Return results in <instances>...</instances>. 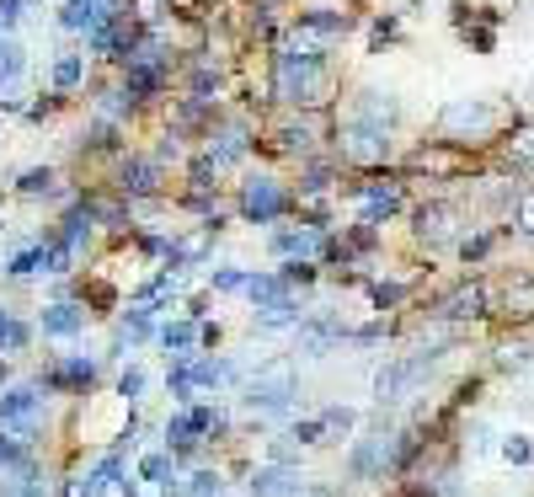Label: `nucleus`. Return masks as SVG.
<instances>
[{"mask_svg":"<svg viewBox=\"0 0 534 497\" xmlns=\"http://www.w3.org/2000/svg\"><path fill=\"white\" fill-rule=\"evenodd\" d=\"M161 343H166V348H177V359H193L198 326H193V321H177V326H166V332H161Z\"/></svg>","mask_w":534,"mask_h":497,"instance_id":"412c9836","label":"nucleus"},{"mask_svg":"<svg viewBox=\"0 0 534 497\" xmlns=\"http://www.w3.org/2000/svg\"><path fill=\"white\" fill-rule=\"evenodd\" d=\"M251 278L246 273H235V268H225V273H214V289H246Z\"/></svg>","mask_w":534,"mask_h":497,"instance_id":"e433bc0d","label":"nucleus"},{"mask_svg":"<svg viewBox=\"0 0 534 497\" xmlns=\"http://www.w3.org/2000/svg\"><path fill=\"white\" fill-rule=\"evenodd\" d=\"M310 139H316L310 123H284V129H278V145L284 150H310Z\"/></svg>","mask_w":534,"mask_h":497,"instance_id":"393cba45","label":"nucleus"},{"mask_svg":"<svg viewBox=\"0 0 534 497\" xmlns=\"http://www.w3.org/2000/svg\"><path fill=\"white\" fill-rule=\"evenodd\" d=\"M294 396H300V380H294V364H289V359L262 364L257 380L246 385V407H251V412H284Z\"/></svg>","mask_w":534,"mask_h":497,"instance_id":"f03ea898","label":"nucleus"},{"mask_svg":"<svg viewBox=\"0 0 534 497\" xmlns=\"http://www.w3.org/2000/svg\"><path fill=\"white\" fill-rule=\"evenodd\" d=\"M342 150H348V161L374 166V161H385V155H390V139H385V129H374V123L348 118V123H342Z\"/></svg>","mask_w":534,"mask_h":497,"instance_id":"423d86ee","label":"nucleus"},{"mask_svg":"<svg viewBox=\"0 0 534 497\" xmlns=\"http://www.w3.org/2000/svg\"><path fill=\"white\" fill-rule=\"evenodd\" d=\"M65 497H91V481L86 476H70L65 481Z\"/></svg>","mask_w":534,"mask_h":497,"instance_id":"58836bf2","label":"nucleus"},{"mask_svg":"<svg viewBox=\"0 0 534 497\" xmlns=\"http://www.w3.org/2000/svg\"><path fill=\"white\" fill-rule=\"evenodd\" d=\"M508 150H513V166H534V129H518Z\"/></svg>","mask_w":534,"mask_h":497,"instance_id":"bb28decb","label":"nucleus"},{"mask_svg":"<svg viewBox=\"0 0 534 497\" xmlns=\"http://www.w3.org/2000/svg\"><path fill=\"white\" fill-rule=\"evenodd\" d=\"M513 225L524 230V236H534V188H524L513 198Z\"/></svg>","mask_w":534,"mask_h":497,"instance_id":"a878e982","label":"nucleus"},{"mask_svg":"<svg viewBox=\"0 0 534 497\" xmlns=\"http://www.w3.org/2000/svg\"><path fill=\"white\" fill-rule=\"evenodd\" d=\"M6 321H11V316H6V310H0V332H6Z\"/></svg>","mask_w":534,"mask_h":497,"instance_id":"a19ab883","label":"nucleus"},{"mask_svg":"<svg viewBox=\"0 0 534 497\" xmlns=\"http://www.w3.org/2000/svg\"><path fill=\"white\" fill-rule=\"evenodd\" d=\"M529 359H534V348H502V353H497L502 369H524Z\"/></svg>","mask_w":534,"mask_h":497,"instance_id":"c9c22d12","label":"nucleus"},{"mask_svg":"<svg viewBox=\"0 0 534 497\" xmlns=\"http://www.w3.org/2000/svg\"><path fill=\"white\" fill-rule=\"evenodd\" d=\"M139 471H145V481H161V487L171 492V460H166V455H145Z\"/></svg>","mask_w":534,"mask_h":497,"instance_id":"cd10ccee","label":"nucleus"},{"mask_svg":"<svg viewBox=\"0 0 534 497\" xmlns=\"http://www.w3.org/2000/svg\"><path fill=\"white\" fill-rule=\"evenodd\" d=\"M284 209H289V193L278 188L273 177H251L246 188H241V214H246L251 225H273Z\"/></svg>","mask_w":534,"mask_h":497,"instance_id":"20e7f679","label":"nucleus"},{"mask_svg":"<svg viewBox=\"0 0 534 497\" xmlns=\"http://www.w3.org/2000/svg\"><path fill=\"white\" fill-rule=\"evenodd\" d=\"M86 326V316L75 305H49L43 310V337H75Z\"/></svg>","mask_w":534,"mask_h":497,"instance_id":"dca6fc26","label":"nucleus"},{"mask_svg":"<svg viewBox=\"0 0 534 497\" xmlns=\"http://www.w3.org/2000/svg\"><path fill=\"white\" fill-rule=\"evenodd\" d=\"M139 391H145V369H123V380H118V396H139Z\"/></svg>","mask_w":534,"mask_h":497,"instance_id":"473e14b6","label":"nucleus"},{"mask_svg":"<svg viewBox=\"0 0 534 497\" xmlns=\"http://www.w3.org/2000/svg\"><path fill=\"white\" fill-rule=\"evenodd\" d=\"M81 70H86V59H81V54H59V65H54V86H59V91H70L75 81H81Z\"/></svg>","mask_w":534,"mask_h":497,"instance_id":"5701e85b","label":"nucleus"},{"mask_svg":"<svg viewBox=\"0 0 534 497\" xmlns=\"http://www.w3.org/2000/svg\"><path fill=\"white\" fill-rule=\"evenodd\" d=\"M91 380H97V364L91 359H65L49 369V391H86Z\"/></svg>","mask_w":534,"mask_h":497,"instance_id":"f8f14e48","label":"nucleus"},{"mask_svg":"<svg viewBox=\"0 0 534 497\" xmlns=\"http://www.w3.org/2000/svg\"><path fill=\"white\" fill-rule=\"evenodd\" d=\"M401 209V188L396 182H369L364 188V225H380L385 214Z\"/></svg>","mask_w":534,"mask_h":497,"instance_id":"9b49d317","label":"nucleus"},{"mask_svg":"<svg viewBox=\"0 0 534 497\" xmlns=\"http://www.w3.org/2000/svg\"><path fill=\"white\" fill-rule=\"evenodd\" d=\"M17 17H22V0H0V27L17 22Z\"/></svg>","mask_w":534,"mask_h":497,"instance_id":"ea45409f","label":"nucleus"},{"mask_svg":"<svg viewBox=\"0 0 534 497\" xmlns=\"http://www.w3.org/2000/svg\"><path fill=\"white\" fill-rule=\"evenodd\" d=\"M369 294H374V305H380V310H390V305H401L406 289H401V284H374Z\"/></svg>","mask_w":534,"mask_h":497,"instance_id":"f704fd0d","label":"nucleus"},{"mask_svg":"<svg viewBox=\"0 0 534 497\" xmlns=\"http://www.w3.org/2000/svg\"><path fill=\"white\" fill-rule=\"evenodd\" d=\"M417 236L428 241V246L449 241V236H454V209H449V204H422V209H417Z\"/></svg>","mask_w":534,"mask_h":497,"instance_id":"9d476101","label":"nucleus"},{"mask_svg":"<svg viewBox=\"0 0 534 497\" xmlns=\"http://www.w3.org/2000/svg\"><path fill=\"white\" fill-rule=\"evenodd\" d=\"M187 369H193V385H203V391L235 380V364H225V359H198V364H187Z\"/></svg>","mask_w":534,"mask_h":497,"instance_id":"aec40b11","label":"nucleus"},{"mask_svg":"<svg viewBox=\"0 0 534 497\" xmlns=\"http://www.w3.org/2000/svg\"><path fill=\"white\" fill-rule=\"evenodd\" d=\"M0 497H43V476H38V465L27 460V465H17V471L0 476Z\"/></svg>","mask_w":534,"mask_h":497,"instance_id":"2eb2a0df","label":"nucleus"},{"mask_svg":"<svg viewBox=\"0 0 534 497\" xmlns=\"http://www.w3.org/2000/svg\"><path fill=\"white\" fill-rule=\"evenodd\" d=\"M86 481H91V497H134V481H129V471H123L118 449H113V455H102L97 471H86Z\"/></svg>","mask_w":534,"mask_h":497,"instance_id":"6e6552de","label":"nucleus"},{"mask_svg":"<svg viewBox=\"0 0 534 497\" xmlns=\"http://www.w3.org/2000/svg\"><path fill=\"white\" fill-rule=\"evenodd\" d=\"M17 465H27V449H22L17 439H0V476L17 471Z\"/></svg>","mask_w":534,"mask_h":497,"instance_id":"c85d7f7f","label":"nucleus"},{"mask_svg":"<svg viewBox=\"0 0 534 497\" xmlns=\"http://www.w3.org/2000/svg\"><path fill=\"white\" fill-rule=\"evenodd\" d=\"M412 455V439H390V433H369V439H358L348 471L358 481H385V471H396V465Z\"/></svg>","mask_w":534,"mask_h":497,"instance_id":"7ed1b4c3","label":"nucleus"},{"mask_svg":"<svg viewBox=\"0 0 534 497\" xmlns=\"http://www.w3.org/2000/svg\"><path fill=\"white\" fill-rule=\"evenodd\" d=\"M348 17L342 11H300V33H321V38H337V33H348Z\"/></svg>","mask_w":534,"mask_h":497,"instance_id":"6ab92c4d","label":"nucleus"},{"mask_svg":"<svg viewBox=\"0 0 534 497\" xmlns=\"http://www.w3.org/2000/svg\"><path fill=\"white\" fill-rule=\"evenodd\" d=\"M49 273V246H27L22 257H11V278H27V273Z\"/></svg>","mask_w":534,"mask_h":497,"instance_id":"4be33fe9","label":"nucleus"},{"mask_svg":"<svg viewBox=\"0 0 534 497\" xmlns=\"http://www.w3.org/2000/svg\"><path fill=\"white\" fill-rule=\"evenodd\" d=\"M348 118L374 123V129H390V123H396V97H385V91H358L353 107H348Z\"/></svg>","mask_w":534,"mask_h":497,"instance_id":"1a4fd4ad","label":"nucleus"},{"mask_svg":"<svg viewBox=\"0 0 534 497\" xmlns=\"http://www.w3.org/2000/svg\"><path fill=\"white\" fill-rule=\"evenodd\" d=\"M193 497H225V481H219V471H198V476H193Z\"/></svg>","mask_w":534,"mask_h":497,"instance_id":"7c9ffc66","label":"nucleus"},{"mask_svg":"<svg viewBox=\"0 0 534 497\" xmlns=\"http://www.w3.org/2000/svg\"><path fill=\"white\" fill-rule=\"evenodd\" d=\"M273 252H284V257L321 252V230H278V236H273Z\"/></svg>","mask_w":534,"mask_h":497,"instance_id":"f3484780","label":"nucleus"},{"mask_svg":"<svg viewBox=\"0 0 534 497\" xmlns=\"http://www.w3.org/2000/svg\"><path fill=\"white\" fill-rule=\"evenodd\" d=\"M43 407V396H38V385H17V391H6L0 396V423L6 428H17V433H33V417Z\"/></svg>","mask_w":534,"mask_h":497,"instance_id":"0eeeda50","label":"nucleus"},{"mask_svg":"<svg viewBox=\"0 0 534 497\" xmlns=\"http://www.w3.org/2000/svg\"><path fill=\"white\" fill-rule=\"evenodd\" d=\"M508 310H513V316H534V284L508 289Z\"/></svg>","mask_w":534,"mask_h":497,"instance_id":"c756f323","label":"nucleus"},{"mask_svg":"<svg viewBox=\"0 0 534 497\" xmlns=\"http://www.w3.org/2000/svg\"><path fill=\"white\" fill-rule=\"evenodd\" d=\"M321 86H326V54L316 43H289L278 49V91L289 102H321Z\"/></svg>","mask_w":534,"mask_h":497,"instance_id":"f257e3e1","label":"nucleus"},{"mask_svg":"<svg viewBox=\"0 0 534 497\" xmlns=\"http://www.w3.org/2000/svg\"><path fill=\"white\" fill-rule=\"evenodd\" d=\"M289 492H300V476L284 471V465H262L251 476V497H289Z\"/></svg>","mask_w":534,"mask_h":497,"instance_id":"ddd939ff","label":"nucleus"},{"mask_svg":"<svg viewBox=\"0 0 534 497\" xmlns=\"http://www.w3.org/2000/svg\"><path fill=\"white\" fill-rule=\"evenodd\" d=\"M481 305H486V289L465 284V289H454L449 300L438 305V316H444V321H465V316H481Z\"/></svg>","mask_w":534,"mask_h":497,"instance_id":"4468645a","label":"nucleus"},{"mask_svg":"<svg viewBox=\"0 0 534 497\" xmlns=\"http://www.w3.org/2000/svg\"><path fill=\"white\" fill-rule=\"evenodd\" d=\"M0 348H11V353L27 348V326H22V321H6V332H0Z\"/></svg>","mask_w":534,"mask_h":497,"instance_id":"72a5a7b5","label":"nucleus"},{"mask_svg":"<svg viewBox=\"0 0 534 497\" xmlns=\"http://www.w3.org/2000/svg\"><path fill=\"white\" fill-rule=\"evenodd\" d=\"M49 182H54V172H49V166H43V172H22V182H17V188H22L27 198H33V193H49Z\"/></svg>","mask_w":534,"mask_h":497,"instance_id":"2f4dec72","label":"nucleus"},{"mask_svg":"<svg viewBox=\"0 0 534 497\" xmlns=\"http://www.w3.org/2000/svg\"><path fill=\"white\" fill-rule=\"evenodd\" d=\"M438 123H444V134H486L497 123V107L481 102V97H460L438 113Z\"/></svg>","mask_w":534,"mask_h":497,"instance_id":"39448f33","label":"nucleus"},{"mask_svg":"<svg viewBox=\"0 0 534 497\" xmlns=\"http://www.w3.org/2000/svg\"><path fill=\"white\" fill-rule=\"evenodd\" d=\"M17 75H22V49L0 43V86H17Z\"/></svg>","mask_w":534,"mask_h":497,"instance_id":"b1692460","label":"nucleus"},{"mask_svg":"<svg viewBox=\"0 0 534 497\" xmlns=\"http://www.w3.org/2000/svg\"><path fill=\"white\" fill-rule=\"evenodd\" d=\"M502 455H508L513 465H524V460H534V449H529L524 439H508V444H502Z\"/></svg>","mask_w":534,"mask_h":497,"instance_id":"4c0bfd02","label":"nucleus"},{"mask_svg":"<svg viewBox=\"0 0 534 497\" xmlns=\"http://www.w3.org/2000/svg\"><path fill=\"white\" fill-rule=\"evenodd\" d=\"M155 177H161V161H129L123 166V193L145 198V193H155Z\"/></svg>","mask_w":534,"mask_h":497,"instance_id":"a211bd4d","label":"nucleus"}]
</instances>
